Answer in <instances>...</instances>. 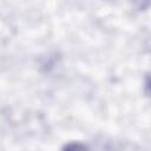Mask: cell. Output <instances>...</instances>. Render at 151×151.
I'll return each instance as SVG.
<instances>
[{"label": "cell", "instance_id": "6da1fadb", "mask_svg": "<svg viewBox=\"0 0 151 151\" xmlns=\"http://www.w3.org/2000/svg\"><path fill=\"white\" fill-rule=\"evenodd\" d=\"M63 151H90L88 147L81 143L78 142H73V143H68Z\"/></svg>", "mask_w": 151, "mask_h": 151}]
</instances>
